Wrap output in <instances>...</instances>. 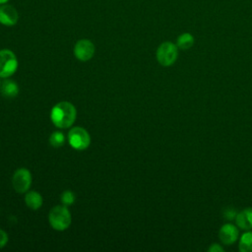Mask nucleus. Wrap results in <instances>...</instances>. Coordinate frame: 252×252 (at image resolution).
Listing matches in <instances>:
<instances>
[{
	"instance_id": "11",
	"label": "nucleus",
	"mask_w": 252,
	"mask_h": 252,
	"mask_svg": "<svg viewBox=\"0 0 252 252\" xmlns=\"http://www.w3.org/2000/svg\"><path fill=\"white\" fill-rule=\"evenodd\" d=\"M26 205L32 210H37L42 206V197L38 192L30 191L25 196Z\"/></svg>"
},
{
	"instance_id": "2",
	"label": "nucleus",
	"mask_w": 252,
	"mask_h": 252,
	"mask_svg": "<svg viewBox=\"0 0 252 252\" xmlns=\"http://www.w3.org/2000/svg\"><path fill=\"white\" fill-rule=\"evenodd\" d=\"M48 220L55 230L62 231L69 227L71 223V215L65 206H55L49 212Z\"/></svg>"
},
{
	"instance_id": "7",
	"label": "nucleus",
	"mask_w": 252,
	"mask_h": 252,
	"mask_svg": "<svg viewBox=\"0 0 252 252\" xmlns=\"http://www.w3.org/2000/svg\"><path fill=\"white\" fill-rule=\"evenodd\" d=\"M94 54V45L89 39H80L74 46V55L80 61H88Z\"/></svg>"
},
{
	"instance_id": "20",
	"label": "nucleus",
	"mask_w": 252,
	"mask_h": 252,
	"mask_svg": "<svg viewBox=\"0 0 252 252\" xmlns=\"http://www.w3.org/2000/svg\"><path fill=\"white\" fill-rule=\"evenodd\" d=\"M9 0H0V5L1 4H5V3H7Z\"/></svg>"
},
{
	"instance_id": "19",
	"label": "nucleus",
	"mask_w": 252,
	"mask_h": 252,
	"mask_svg": "<svg viewBox=\"0 0 252 252\" xmlns=\"http://www.w3.org/2000/svg\"><path fill=\"white\" fill-rule=\"evenodd\" d=\"M208 251L209 252H222L223 251V248L218 244V243H214L212 244L209 248H208Z\"/></svg>"
},
{
	"instance_id": "1",
	"label": "nucleus",
	"mask_w": 252,
	"mask_h": 252,
	"mask_svg": "<svg viewBox=\"0 0 252 252\" xmlns=\"http://www.w3.org/2000/svg\"><path fill=\"white\" fill-rule=\"evenodd\" d=\"M77 111L75 106L68 101L58 102L53 106L50 113L52 123L58 128H68L75 122Z\"/></svg>"
},
{
	"instance_id": "16",
	"label": "nucleus",
	"mask_w": 252,
	"mask_h": 252,
	"mask_svg": "<svg viewBox=\"0 0 252 252\" xmlns=\"http://www.w3.org/2000/svg\"><path fill=\"white\" fill-rule=\"evenodd\" d=\"M74 201H75V196H74V194L71 191L66 190V191H64L62 193V195H61V202L65 206L72 205L74 203Z\"/></svg>"
},
{
	"instance_id": "8",
	"label": "nucleus",
	"mask_w": 252,
	"mask_h": 252,
	"mask_svg": "<svg viewBox=\"0 0 252 252\" xmlns=\"http://www.w3.org/2000/svg\"><path fill=\"white\" fill-rule=\"evenodd\" d=\"M19 13L16 8L10 4H1L0 5V24L11 27L18 23Z\"/></svg>"
},
{
	"instance_id": "15",
	"label": "nucleus",
	"mask_w": 252,
	"mask_h": 252,
	"mask_svg": "<svg viewBox=\"0 0 252 252\" xmlns=\"http://www.w3.org/2000/svg\"><path fill=\"white\" fill-rule=\"evenodd\" d=\"M65 142V136L61 132H54L49 137V143L54 148L61 147Z\"/></svg>"
},
{
	"instance_id": "21",
	"label": "nucleus",
	"mask_w": 252,
	"mask_h": 252,
	"mask_svg": "<svg viewBox=\"0 0 252 252\" xmlns=\"http://www.w3.org/2000/svg\"><path fill=\"white\" fill-rule=\"evenodd\" d=\"M0 85H1V83H0Z\"/></svg>"
},
{
	"instance_id": "9",
	"label": "nucleus",
	"mask_w": 252,
	"mask_h": 252,
	"mask_svg": "<svg viewBox=\"0 0 252 252\" xmlns=\"http://www.w3.org/2000/svg\"><path fill=\"white\" fill-rule=\"evenodd\" d=\"M219 238L223 244L231 245L238 238V229L232 223H225L220 228Z\"/></svg>"
},
{
	"instance_id": "13",
	"label": "nucleus",
	"mask_w": 252,
	"mask_h": 252,
	"mask_svg": "<svg viewBox=\"0 0 252 252\" xmlns=\"http://www.w3.org/2000/svg\"><path fill=\"white\" fill-rule=\"evenodd\" d=\"M194 36L189 33V32H183L181 33L177 39H176V45L179 49H182V50H187L189 48H191L194 44Z\"/></svg>"
},
{
	"instance_id": "5",
	"label": "nucleus",
	"mask_w": 252,
	"mask_h": 252,
	"mask_svg": "<svg viewBox=\"0 0 252 252\" xmlns=\"http://www.w3.org/2000/svg\"><path fill=\"white\" fill-rule=\"evenodd\" d=\"M68 142L75 150H85L91 144V137L82 127H74L68 133Z\"/></svg>"
},
{
	"instance_id": "3",
	"label": "nucleus",
	"mask_w": 252,
	"mask_h": 252,
	"mask_svg": "<svg viewBox=\"0 0 252 252\" xmlns=\"http://www.w3.org/2000/svg\"><path fill=\"white\" fill-rule=\"evenodd\" d=\"M157 60L164 67L171 66L175 63L178 56V47L171 41H164L157 49Z\"/></svg>"
},
{
	"instance_id": "14",
	"label": "nucleus",
	"mask_w": 252,
	"mask_h": 252,
	"mask_svg": "<svg viewBox=\"0 0 252 252\" xmlns=\"http://www.w3.org/2000/svg\"><path fill=\"white\" fill-rule=\"evenodd\" d=\"M238 248L241 252H252V231H247L241 235Z\"/></svg>"
},
{
	"instance_id": "10",
	"label": "nucleus",
	"mask_w": 252,
	"mask_h": 252,
	"mask_svg": "<svg viewBox=\"0 0 252 252\" xmlns=\"http://www.w3.org/2000/svg\"><path fill=\"white\" fill-rule=\"evenodd\" d=\"M236 225L243 230H250L252 228V208H246L236 214Z\"/></svg>"
},
{
	"instance_id": "4",
	"label": "nucleus",
	"mask_w": 252,
	"mask_h": 252,
	"mask_svg": "<svg viewBox=\"0 0 252 252\" xmlns=\"http://www.w3.org/2000/svg\"><path fill=\"white\" fill-rule=\"evenodd\" d=\"M18 68V60L15 53L10 49L0 50V78L12 76Z\"/></svg>"
},
{
	"instance_id": "6",
	"label": "nucleus",
	"mask_w": 252,
	"mask_h": 252,
	"mask_svg": "<svg viewBox=\"0 0 252 252\" xmlns=\"http://www.w3.org/2000/svg\"><path fill=\"white\" fill-rule=\"evenodd\" d=\"M32 183V175L30 170L27 168H19L15 171L12 184L16 192L18 193H25L28 191Z\"/></svg>"
},
{
	"instance_id": "12",
	"label": "nucleus",
	"mask_w": 252,
	"mask_h": 252,
	"mask_svg": "<svg viewBox=\"0 0 252 252\" xmlns=\"http://www.w3.org/2000/svg\"><path fill=\"white\" fill-rule=\"evenodd\" d=\"M19 88L17 84L11 80H5L1 86V94L6 97H14L18 94Z\"/></svg>"
},
{
	"instance_id": "17",
	"label": "nucleus",
	"mask_w": 252,
	"mask_h": 252,
	"mask_svg": "<svg viewBox=\"0 0 252 252\" xmlns=\"http://www.w3.org/2000/svg\"><path fill=\"white\" fill-rule=\"evenodd\" d=\"M223 217H224L226 220H233V219H235V217H236V212H235L233 209H231V208H227V209L224 211V213H223Z\"/></svg>"
},
{
	"instance_id": "18",
	"label": "nucleus",
	"mask_w": 252,
	"mask_h": 252,
	"mask_svg": "<svg viewBox=\"0 0 252 252\" xmlns=\"http://www.w3.org/2000/svg\"><path fill=\"white\" fill-rule=\"evenodd\" d=\"M8 242V235L7 233L0 228V248L4 247Z\"/></svg>"
}]
</instances>
